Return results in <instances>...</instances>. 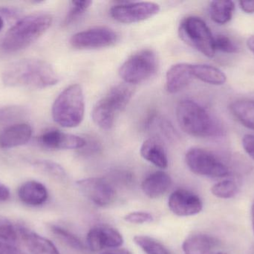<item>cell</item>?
<instances>
[{"label": "cell", "instance_id": "1", "mask_svg": "<svg viewBox=\"0 0 254 254\" xmlns=\"http://www.w3.org/2000/svg\"><path fill=\"white\" fill-rule=\"evenodd\" d=\"M1 80L10 87L45 89L57 85L60 77L46 61L22 59L7 66L1 74Z\"/></svg>", "mask_w": 254, "mask_h": 254}, {"label": "cell", "instance_id": "2", "mask_svg": "<svg viewBox=\"0 0 254 254\" xmlns=\"http://www.w3.org/2000/svg\"><path fill=\"white\" fill-rule=\"evenodd\" d=\"M52 21V15L47 13H32L22 18L6 33L1 49L6 52L25 49L48 31Z\"/></svg>", "mask_w": 254, "mask_h": 254}, {"label": "cell", "instance_id": "3", "mask_svg": "<svg viewBox=\"0 0 254 254\" xmlns=\"http://www.w3.org/2000/svg\"><path fill=\"white\" fill-rule=\"evenodd\" d=\"M176 118L182 131L192 137H217L223 132L216 119L192 100H182L178 104Z\"/></svg>", "mask_w": 254, "mask_h": 254}, {"label": "cell", "instance_id": "4", "mask_svg": "<svg viewBox=\"0 0 254 254\" xmlns=\"http://www.w3.org/2000/svg\"><path fill=\"white\" fill-rule=\"evenodd\" d=\"M54 121L61 127L73 128L83 122L85 98L80 85H71L61 92L52 106Z\"/></svg>", "mask_w": 254, "mask_h": 254}, {"label": "cell", "instance_id": "5", "mask_svg": "<svg viewBox=\"0 0 254 254\" xmlns=\"http://www.w3.org/2000/svg\"><path fill=\"white\" fill-rule=\"evenodd\" d=\"M133 94L134 89L128 84L113 86L94 107L92 117L95 125L103 130L111 129L117 115L126 108Z\"/></svg>", "mask_w": 254, "mask_h": 254}, {"label": "cell", "instance_id": "6", "mask_svg": "<svg viewBox=\"0 0 254 254\" xmlns=\"http://www.w3.org/2000/svg\"><path fill=\"white\" fill-rule=\"evenodd\" d=\"M180 38L188 46L193 48L207 58L216 53L214 37L206 22L198 16L185 18L179 25Z\"/></svg>", "mask_w": 254, "mask_h": 254}, {"label": "cell", "instance_id": "7", "mask_svg": "<svg viewBox=\"0 0 254 254\" xmlns=\"http://www.w3.org/2000/svg\"><path fill=\"white\" fill-rule=\"evenodd\" d=\"M158 58L151 49L131 55L119 69V76L128 85H137L150 79L158 69Z\"/></svg>", "mask_w": 254, "mask_h": 254}, {"label": "cell", "instance_id": "8", "mask_svg": "<svg viewBox=\"0 0 254 254\" xmlns=\"http://www.w3.org/2000/svg\"><path fill=\"white\" fill-rule=\"evenodd\" d=\"M185 161L189 169L197 175L211 178L228 177L229 167L213 152L201 148H192L187 152Z\"/></svg>", "mask_w": 254, "mask_h": 254}, {"label": "cell", "instance_id": "9", "mask_svg": "<svg viewBox=\"0 0 254 254\" xmlns=\"http://www.w3.org/2000/svg\"><path fill=\"white\" fill-rule=\"evenodd\" d=\"M160 9L159 4L152 1H125L112 7L110 13L117 22L130 24L150 19Z\"/></svg>", "mask_w": 254, "mask_h": 254}, {"label": "cell", "instance_id": "10", "mask_svg": "<svg viewBox=\"0 0 254 254\" xmlns=\"http://www.w3.org/2000/svg\"><path fill=\"white\" fill-rule=\"evenodd\" d=\"M118 40L116 31L107 27L98 26L76 33L70 39V44L77 49H101L113 46Z\"/></svg>", "mask_w": 254, "mask_h": 254}, {"label": "cell", "instance_id": "11", "mask_svg": "<svg viewBox=\"0 0 254 254\" xmlns=\"http://www.w3.org/2000/svg\"><path fill=\"white\" fill-rule=\"evenodd\" d=\"M77 188L89 201L98 207L111 205L116 198L113 185L102 177H89L77 181Z\"/></svg>", "mask_w": 254, "mask_h": 254}, {"label": "cell", "instance_id": "12", "mask_svg": "<svg viewBox=\"0 0 254 254\" xmlns=\"http://www.w3.org/2000/svg\"><path fill=\"white\" fill-rule=\"evenodd\" d=\"M170 211L180 217L195 216L202 210L201 198L191 191L178 189L170 195L168 201Z\"/></svg>", "mask_w": 254, "mask_h": 254}, {"label": "cell", "instance_id": "13", "mask_svg": "<svg viewBox=\"0 0 254 254\" xmlns=\"http://www.w3.org/2000/svg\"><path fill=\"white\" fill-rule=\"evenodd\" d=\"M86 244L92 252H98L104 249H119L124 244V238L115 228L101 225L89 231Z\"/></svg>", "mask_w": 254, "mask_h": 254}, {"label": "cell", "instance_id": "14", "mask_svg": "<svg viewBox=\"0 0 254 254\" xmlns=\"http://www.w3.org/2000/svg\"><path fill=\"white\" fill-rule=\"evenodd\" d=\"M40 143L52 150L82 149L86 145V139L58 130H49L40 137Z\"/></svg>", "mask_w": 254, "mask_h": 254}, {"label": "cell", "instance_id": "15", "mask_svg": "<svg viewBox=\"0 0 254 254\" xmlns=\"http://www.w3.org/2000/svg\"><path fill=\"white\" fill-rule=\"evenodd\" d=\"M193 79L192 64H174L167 70L166 74V89L170 93H177L188 86Z\"/></svg>", "mask_w": 254, "mask_h": 254}, {"label": "cell", "instance_id": "16", "mask_svg": "<svg viewBox=\"0 0 254 254\" xmlns=\"http://www.w3.org/2000/svg\"><path fill=\"white\" fill-rule=\"evenodd\" d=\"M17 227L18 234L32 254H60L56 246L48 239L24 226Z\"/></svg>", "mask_w": 254, "mask_h": 254}, {"label": "cell", "instance_id": "17", "mask_svg": "<svg viewBox=\"0 0 254 254\" xmlns=\"http://www.w3.org/2000/svg\"><path fill=\"white\" fill-rule=\"evenodd\" d=\"M32 136V129L28 124L10 125L0 133V148L7 149L26 144Z\"/></svg>", "mask_w": 254, "mask_h": 254}, {"label": "cell", "instance_id": "18", "mask_svg": "<svg viewBox=\"0 0 254 254\" xmlns=\"http://www.w3.org/2000/svg\"><path fill=\"white\" fill-rule=\"evenodd\" d=\"M172 185V179L167 173L155 171L146 177L142 182L143 193L152 199L160 198L166 193Z\"/></svg>", "mask_w": 254, "mask_h": 254}, {"label": "cell", "instance_id": "19", "mask_svg": "<svg viewBox=\"0 0 254 254\" xmlns=\"http://www.w3.org/2000/svg\"><path fill=\"white\" fill-rule=\"evenodd\" d=\"M19 199L28 206L38 207L46 202L49 192L43 183L36 180L25 182L19 188Z\"/></svg>", "mask_w": 254, "mask_h": 254}, {"label": "cell", "instance_id": "20", "mask_svg": "<svg viewBox=\"0 0 254 254\" xmlns=\"http://www.w3.org/2000/svg\"><path fill=\"white\" fill-rule=\"evenodd\" d=\"M140 155L155 167L165 169L168 167V158L162 143L155 138L145 140L140 147Z\"/></svg>", "mask_w": 254, "mask_h": 254}, {"label": "cell", "instance_id": "21", "mask_svg": "<svg viewBox=\"0 0 254 254\" xmlns=\"http://www.w3.org/2000/svg\"><path fill=\"white\" fill-rule=\"evenodd\" d=\"M218 241L206 234H195L188 237L182 245L185 254H213Z\"/></svg>", "mask_w": 254, "mask_h": 254}, {"label": "cell", "instance_id": "22", "mask_svg": "<svg viewBox=\"0 0 254 254\" xmlns=\"http://www.w3.org/2000/svg\"><path fill=\"white\" fill-rule=\"evenodd\" d=\"M229 109L234 118L243 126L254 130V100H236L230 104Z\"/></svg>", "mask_w": 254, "mask_h": 254}, {"label": "cell", "instance_id": "23", "mask_svg": "<svg viewBox=\"0 0 254 254\" xmlns=\"http://www.w3.org/2000/svg\"><path fill=\"white\" fill-rule=\"evenodd\" d=\"M194 79L212 85H222L226 82L227 76L222 70L205 64H192Z\"/></svg>", "mask_w": 254, "mask_h": 254}, {"label": "cell", "instance_id": "24", "mask_svg": "<svg viewBox=\"0 0 254 254\" xmlns=\"http://www.w3.org/2000/svg\"><path fill=\"white\" fill-rule=\"evenodd\" d=\"M234 10L235 4L229 0L212 1L209 7L212 20L219 25H225L230 22L232 19Z\"/></svg>", "mask_w": 254, "mask_h": 254}, {"label": "cell", "instance_id": "25", "mask_svg": "<svg viewBox=\"0 0 254 254\" xmlns=\"http://www.w3.org/2000/svg\"><path fill=\"white\" fill-rule=\"evenodd\" d=\"M133 241L146 254H172L164 245L152 237L136 236Z\"/></svg>", "mask_w": 254, "mask_h": 254}, {"label": "cell", "instance_id": "26", "mask_svg": "<svg viewBox=\"0 0 254 254\" xmlns=\"http://www.w3.org/2000/svg\"><path fill=\"white\" fill-rule=\"evenodd\" d=\"M51 232L64 244L74 250H84V245L83 244L78 237L74 234L58 225H52L49 226Z\"/></svg>", "mask_w": 254, "mask_h": 254}, {"label": "cell", "instance_id": "27", "mask_svg": "<svg viewBox=\"0 0 254 254\" xmlns=\"http://www.w3.org/2000/svg\"><path fill=\"white\" fill-rule=\"evenodd\" d=\"M34 167L40 172L58 180H64L67 174L65 169L60 164L51 161H38L34 163Z\"/></svg>", "mask_w": 254, "mask_h": 254}, {"label": "cell", "instance_id": "28", "mask_svg": "<svg viewBox=\"0 0 254 254\" xmlns=\"http://www.w3.org/2000/svg\"><path fill=\"white\" fill-rule=\"evenodd\" d=\"M237 183L232 180H225L213 185L211 192L216 198L228 199L233 198L238 193Z\"/></svg>", "mask_w": 254, "mask_h": 254}, {"label": "cell", "instance_id": "29", "mask_svg": "<svg viewBox=\"0 0 254 254\" xmlns=\"http://www.w3.org/2000/svg\"><path fill=\"white\" fill-rule=\"evenodd\" d=\"M92 4V1H73L71 7L64 19V25H69L79 19Z\"/></svg>", "mask_w": 254, "mask_h": 254}, {"label": "cell", "instance_id": "30", "mask_svg": "<svg viewBox=\"0 0 254 254\" xmlns=\"http://www.w3.org/2000/svg\"><path fill=\"white\" fill-rule=\"evenodd\" d=\"M19 237L17 227L9 219L0 216V240L7 243H14Z\"/></svg>", "mask_w": 254, "mask_h": 254}, {"label": "cell", "instance_id": "31", "mask_svg": "<svg viewBox=\"0 0 254 254\" xmlns=\"http://www.w3.org/2000/svg\"><path fill=\"white\" fill-rule=\"evenodd\" d=\"M26 114L23 107L12 106L0 109V124L10 123L22 119Z\"/></svg>", "mask_w": 254, "mask_h": 254}, {"label": "cell", "instance_id": "32", "mask_svg": "<svg viewBox=\"0 0 254 254\" xmlns=\"http://www.w3.org/2000/svg\"><path fill=\"white\" fill-rule=\"evenodd\" d=\"M214 44L216 51L219 50L224 53L234 54L239 51L238 46L235 42L233 41L231 37L224 34L214 37Z\"/></svg>", "mask_w": 254, "mask_h": 254}, {"label": "cell", "instance_id": "33", "mask_svg": "<svg viewBox=\"0 0 254 254\" xmlns=\"http://www.w3.org/2000/svg\"><path fill=\"white\" fill-rule=\"evenodd\" d=\"M125 220L128 223L142 225L151 223L153 222L154 218L151 213L147 212H132L125 216Z\"/></svg>", "mask_w": 254, "mask_h": 254}, {"label": "cell", "instance_id": "34", "mask_svg": "<svg viewBox=\"0 0 254 254\" xmlns=\"http://www.w3.org/2000/svg\"><path fill=\"white\" fill-rule=\"evenodd\" d=\"M242 143L245 152L254 161V134H246Z\"/></svg>", "mask_w": 254, "mask_h": 254}, {"label": "cell", "instance_id": "35", "mask_svg": "<svg viewBox=\"0 0 254 254\" xmlns=\"http://www.w3.org/2000/svg\"><path fill=\"white\" fill-rule=\"evenodd\" d=\"M0 254H23L19 249L10 243L0 240Z\"/></svg>", "mask_w": 254, "mask_h": 254}, {"label": "cell", "instance_id": "36", "mask_svg": "<svg viewBox=\"0 0 254 254\" xmlns=\"http://www.w3.org/2000/svg\"><path fill=\"white\" fill-rule=\"evenodd\" d=\"M239 4H240V8L245 13H249V14L254 13V1H240Z\"/></svg>", "mask_w": 254, "mask_h": 254}, {"label": "cell", "instance_id": "37", "mask_svg": "<svg viewBox=\"0 0 254 254\" xmlns=\"http://www.w3.org/2000/svg\"><path fill=\"white\" fill-rule=\"evenodd\" d=\"M10 192L8 188L0 182V202H4L10 198Z\"/></svg>", "mask_w": 254, "mask_h": 254}, {"label": "cell", "instance_id": "38", "mask_svg": "<svg viewBox=\"0 0 254 254\" xmlns=\"http://www.w3.org/2000/svg\"><path fill=\"white\" fill-rule=\"evenodd\" d=\"M102 254H132L127 249H114V250L110 251V252H105Z\"/></svg>", "mask_w": 254, "mask_h": 254}, {"label": "cell", "instance_id": "39", "mask_svg": "<svg viewBox=\"0 0 254 254\" xmlns=\"http://www.w3.org/2000/svg\"><path fill=\"white\" fill-rule=\"evenodd\" d=\"M246 43H247V46L249 50H250L252 53H254V35H252L251 37H249V38H248Z\"/></svg>", "mask_w": 254, "mask_h": 254}, {"label": "cell", "instance_id": "40", "mask_svg": "<svg viewBox=\"0 0 254 254\" xmlns=\"http://www.w3.org/2000/svg\"><path fill=\"white\" fill-rule=\"evenodd\" d=\"M252 226H253L254 234V200L253 204L252 206Z\"/></svg>", "mask_w": 254, "mask_h": 254}, {"label": "cell", "instance_id": "41", "mask_svg": "<svg viewBox=\"0 0 254 254\" xmlns=\"http://www.w3.org/2000/svg\"><path fill=\"white\" fill-rule=\"evenodd\" d=\"M3 25H4V22H3L2 18L0 16V31H1V28H3Z\"/></svg>", "mask_w": 254, "mask_h": 254}, {"label": "cell", "instance_id": "42", "mask_svg": "<svg viewBox=\"0 0 254 254\" xmlns=\"http://www.w3.org/2000/svg\"><path fill=\"white\" fill-rule=\"evenodd\" d=\"M213 254H225V253H223V252H216V253H213Z\"/></svg>", "mask_w": 254, "mask_h": 254}]
</instances>
